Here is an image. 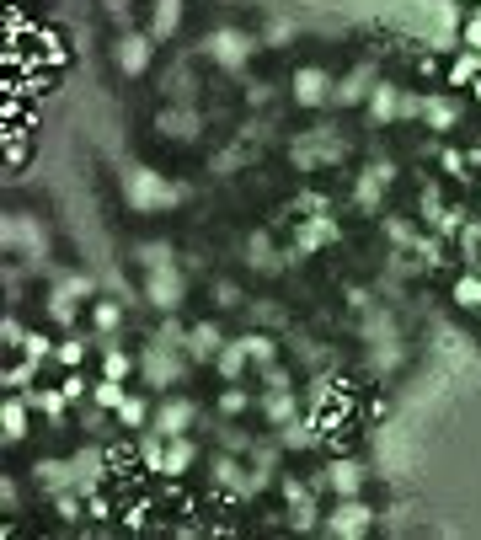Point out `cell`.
<instances>
[{
	"label": "cell",
	"mask_w": 481,
	"mask_h": 540,
	"mask_svg": "<svg viewBox=\"0 0 481 540\" xmlns=\"http://www.w3.org/2000/svg\"><path fill=\"white\" fill-rule=\"evenodd\" d=\"M0 380H6V391H33V385H38V364L33 359H22V364H6V375H0Z\"/></svg>",
	"instance_id": "cell-42"
},
{
	"label": "cell",
	"mask_w": 481,
	"mask_h": 540,
	"mask_svg": "<svg viewBox=\"0 0 481 540\" xmlns=\"http://www.w3.org/2000/svg\"><path fill=\"white\" fill-rule=\"evenodd\" d=\"M417 75H423V81H444V65L433 54H417Z\"/></svg>",
	"instance_id": "cell-52"
},
{
	"label": "cell",
	"mask_w": 481,
	"mask_h": 540,
	"mask_svg": "<svg viewBox=\"0 0 481 540\" xmlns=\"http://www.w3.org/2000/svg\"><path fill=\"white\" fill-rule=\"evenodd\" d=\"M139 262H145V268H166V262H177V246L172 241H145L139 246Z\"/></svg>",
	"instance_id": "cell-47"
},
{
	"label": "cell",
	"mask_w": 481,
	"mask_h": 540,
	"mask_svg": "<svg viewBox=\"0 0 481 540\" xmlns=\"http://www.w3.org/2000/svg\"><path fill=\"white\" fill-rule=\"evenodd\" d=\"M476 81H481V54L476 49H455L449 65H444V86L460 91V86H476Z\"/></svg>",
	"instance_id": "cell-26"
},
{
	"label": "cell",
	"mask_w": 481,
	"mask_h": 540,
	"mask_svg": "<svg viewBox=\"0 0 481 540\" xmlns=\"http://www.w3.org/2000/svg\"><path fill=\"white\" fill-rule=\"evenodd\" d=\"M155 49H161V43H155L150 33H123V38L113 43V59H118V70L134 81V75H145V70L155 65Z\"/></svg>",
	"instance_id": "cell-14"
},
{
	"label": "cell",
	"mask_w": 481,
	"mask_h": 540,
	"mask_svg": "<svg viewBox=\"0 0 481 540\" xmlns=\"http://www.w3.org/2000/svg\"><path fill=\"white\" fill-rule=\"evenodd\" d=\"M246 262H252L257 273H273V268H278V246H273L268 230H257V236L246 241Z\"/></svg>",
	"instance_id": "cell-37"
},
{
	"label": "cell",
	"mask_w": 481,
	"mask_h": 540,
	"mask_svg": "<svg viewBox=\"0 0 481 540\" xmlns=\"http://www.w3.org/2000/svg\"><path fill=\"white\" fill-rule=\"evenodd\" d=\"M27 401H33V412H43V423L49 428H65L70 423V396L59 391V385H33V391H27Z\"/></svg>",
	"instance_id": "cell-22"
},
{
	"label": "cell",
	"mask_w": 481,
	"mask_h": 540,
	"mask_svg": "<svg viewBox=\"0 0 481 540\" xmlns=\"http://www.w3.org/2000/svg\"><path fill=\"white\" fill-rule=\"evenodd\" d=\"M150 343H166V348H182V343H188V327H182V321H177V316H166V321H161V327H155V337H150Z\"/></svg>",
	"instance_id": "cell-48"
},
{
	"label": "cell",
	"mask_w": 481,
	"mask_h": 540,
	"mask_svg": "<svg viewBox=\"0 0 481 540\" xmlns=\"http://www.w3.org/2000/svg\"><path fill=\"white\" fill-rule=\"evenodd\" d=\"M6 252H22L27 262H43L49 257V236L33 214H6Z\"/></svg>",
	"instance_id": "cell-12"
},
{
	"label": "cell",
	"mask_w": 481,
	"mask_h": 540,
	"mask_svg": "<svg viewBox=\"0 0 481 540\" xmlns=\"http://www.w3.org/2000/svg\"><path fill=\"white\" fill-rule=\"evenodd\" d=\"M182 11H188V0H150V22H145V33L155 43H172L177 38V27H182Z\"/></svg>",
	"instance_id": "cell-23"
},
{
	"label": "cell",
	"mask_w": 481,
	"mask_h": 540,
	"mask_svg": "<svg viewBox=\"0 0 481 540\" xmlns=\"http://www.w3.org/2000/svg\"><path fill=\"white\" fill-rule=\"evenodd\" d=\"M123 396H129V380H113V375L91 380V401H97V407L118 412V407H123Z\"/></svg>",
	"instance_id": "cell-38"
},
{
	"label": "cell",
	"mask_w": 481,
	"mask_h": 540,
	"mask_svg": "<svg viewBox=\"0 0 481 540\" xmlns=\"http://www.w3.org/2000/svg\"><path fill=\"white\" fill-rule=\"evenodd\" d=\"M54 348H59V343H54L49 332H27V343H22V359H33V364L43 369V364H54Z\"/></svg>",
	"instance_id": "cell-44"
},
{
	"label": "cell",
	"mask_w": 481,
	"mask_h": 540,
	"mask_svg": "<svg viewBox=\"0 0 481 540\" xmlns=\"http://www.w3.org/2000/svg\"><path fill=\"white\" fill-rule=\"evenodd\" d=\"M27 434H33V401L22 391H6V401H0V439L22 444Z\"/></svg>",
	"instance_id": "cell-16"
},
{
	"label": "cell",
	"mask_w": 481,
	"mask_h": 540,
	"mask_svg": "<svg viewBox=\"0 0 481 540\" xmlns=\"http://www.w3.org/2000/svg\"><path fill=\"white\" fill-rule=\"evenodd\" d=\"M0 503H6V514H17V482H11V476L0 482Z\"/></svg>",
	"instance_id": "cell-55"
},
{
	"label": "cell",
	"mask_w": 481,
	"mask_h": 540,
	"mask_svg": "<svg viewBox=\"0 0 481 540\" xmlns=\"http://www.w3.org/2000/svg\"><path fill=\"white\" fill-rule=\"evenodd\" d=\"M193 466H198V439H193V434L166 439V471H161V476H177V482H188Z\"/></svg>",
	"instance_id": "cell-24"
},
{
	"label": "cell",
	"mask_w": 481,
	"mask_h": 540,
	"mask_svg": "<svg viewBox=\"0 0 481 540\" xmlns=\"http://www.w3.org/2000/svg\"><path fill=\"white\" fill-rule=\"evenodd\" d=\"M380 86V75H375V65H353L343 81H337V91H332V102L337 107H364L369 102V91Z\"/></svg>",
	"instance_id": "cell-17"
},
{
	"label": "cell",
	"mask_w": 481,
	"mask_h": 540,
	"mask_svg": "<svg viewBox=\"0 0 481 540\" xmlns=\"http://www.w3.org/2000/svg\"><path fill=\"white\" fill-rule=\"evenodd\" d=\"M134 444H139V466H145L150 476H161V471H166V434H155V428H139Z\"/></svg>",
	"instance_id": "cell-32"
},
{
	"label": "cell",
	"mask_w": 481,
	"mask_h": 540,
	"mask_svg": "<svg viewBox=\"0 0 481 540\" xmlns=\"http://www.w3.org/2000/svg\"><path fill=\"white\" fill-rule=\"evenodd\" d=\"M449 300L460 305V311H481V268H465L455 289H449Z\"/></svg>",
	"instance_id": "cell-35"
},
{
	"label": "cell",
	"mask_w": 481,
	"mask_h": 540,
	"mask_svg": "<svg viewBox=\"0 0 481 540\" xmlns=\"http://www.w3.org/2000/svg\"><path fill=\"white\" fill-rule=\"evenodd\" d=\"M102 11H107L113 22H129V0H102Z\"/></svg>",
	"instance_id": "cell-54"
},
{
	"label": "cell",
	"mask_w": 481,
	"mask_h": 540,
	"mask_svg": "<svg viewBox=\"0 0 481 540\" xmlns=\"http://www.w3.org/2000/svg\"><path fill=\"white\" fill-rule=\"evenodd\" d=\"M54 289H65L75 300H97V284H91L86 273H54Z\"/></svg>",
	"instance_id": "cell-45"
},
{
	"label": "cell",
	"mask_w": 481,
	"mask_h": 540,
	"mask_svg": "<svg viewBox=\"0 0 481 540\" xmlns=\"http://www.w3.org/2000/svg\"><path fill=\"white\" fill-rule=\"evenodd\" d=\"M33 482H38V487H43V492H49V498H54V492L75 487V466H70V460H54V455H43L38 466H33Z\"/></svg>",
	"instance_id": "cell-28"
},
{
	"label": "cell",
	"mask_w": 481,
	"mask_h": 540,
	"mask_svg": "<svg viewBox=\"0 0 481 540\" xmlns=\"http://www.w3.org/2000/svg\"><path fill=\"white\" fill-rule=\"evenodd\" d=\"M204 54H209L220 70H246V65H252V54H257V38L241 33V27H220V33H209Z\"/></svg>",
	"instance_id": "cell-8"
},
{
	"label": "cell",
	"mask_w": 481,
	"mask_h": 540,
	"mask_svg": "<svg viewBox=\"0 0 481 540\" xmlns=\"http://www.w3.org/2000/svg\"><path fill=\"white\" fill-rule=\"evenodd\" d=\"M460 49H476L481 54V17L471 11V17H465V27H460Z\"/></svg>",
	"instance_id": "cell-50"
},
{
	"label": "cell",
	"mask_w": 481,
	"mask_h": 540,
	"mask_svg": "<svg viewBox=\"0 0 481 540\" xmlns=\"http://www.w3.org/2000/svg\"><path fill=\"white\" fill-rule=\"evenodd\" d=\"M417 209H423V225L433 230V236H444V241H455L460 230H465V220H471V209L449 204L439 182H428V188H423V204H417Z\"/></svg>",
	"instance_id": "cell-6"
},
{
	"label": "cell",
	"mask_w": 481,
	"mask_h": 540,
	"mask_svg": "<svg viewBox=\"0 0 481 540\" xmlns=\"http://www.w3.org/2000/svg\"><path fill=\"white\" fill-rule=\"evenodd\" d=\"M214 407H220V418H225V423H236V418H246V412L257 407V401H252V391H246L241 380H225V385H220V401H214Z\"/></svg>",
	"instance_id": "cell-30"
},
{
	"label": "cell",
	"mask_w": 481,
	"mask_h": 540,
	"mask_svg": "<svg viewBox=\"0 0 481 540\" xmlns=\"http://www.w3.org/2000/svg\"><path fill=\"white\" fill-rule=\"evenodd\" d=\"M97 348H102V375H113V380H129L134 369H139V359H134V353L118 343V337H102Z\"/></svg>",
	"instance_id": "cell-29"
},
{
	"label": "cell",
	"mask_w": 481,
	"mask_h": 540,
	"mask_svg": "<svg viewBox=\"0 0 481 540\" xmlns=\"http://www.w3.org/2000/svg\"><path fill=\"white\" fill-rule=\"evenodd\" d=\"M332 91H337V75H332V70H321V65H300V70L289 75V97H294V107H305V113L327 107V102H332Z\"/></svg>",
	"instance_id": "cell-7"
},
{
	"label": "cell",
	"mask_w": 481,
	"mask_h": 540,
	"mask_svg": "<svg viewBox=\"0 0 481 540\" xmlns=\"http://www.w3.org/2000/svg\"><path fill=\"white\" fill-rule=\"evenodd\" d=\"M439 172H444L449 182H471V177H476V172H471V150L444 145V150H439Z\"/></svg>",
	"instance_id": "cell-39"
},
{
	"label": "cell",
	"mask_w": 481,
	"mask_h": 540,
	"mask_svg": "<svg viewBox=\"0 0 481 540\" xmlns=\"http://www.w3.org/2000/svg\"><path fill=\"white\" fill-rule=\"evenodd\" d=\"M113 514H118V498H113V492H91V498H86V519H97V524H113Z\"/></svg>",
	"instance_id": "cell-46"
},
{
	"label": "cell",
	"mask_w": 481,
	"mask_h": 540,
	"mask_svg": "<svg viewBox=\"0 0 481 540\" xmlns=\"http://www.w3.org/2000/svg\"><path fill=\"white\" fill-rule=\"evenodd\" d=\"M337 236H343V225H337V214H327V204H321L316 214H300V230H294V257L321 252V246H332Z\"/></svg>",
	"instance_id": "cell-11"
},
{
	"label": "cell",
	"mask_w": 481,
	"mask_h": 540,
	"mask_svg": "<svg viewBox=\"0 0 481 540\" xmlns=\"http://www.w3.org/2000/svg\"><path fill=\"white\" fill-rule=\"evenodd\" d=\"M257 412L268 418V428H284V423L300 418V391H294V385H262Z\"/></svg>",
	"instance_id": "cell-15"
},
{
	"label": "cell",
	"mask_w": 481,
	"mask_h": 540,
	"mask_svg": "<svg viewBox=\"0 0 481 540\" xmlns=\"http://www.w3.org/2000/svg\"><path fill=\"white\" fill-rule=\"evenodd\" d=\"M385 236H391V246H396V252H412L423 230H417L412 220H401V214H391V220H385Z\"/></svg>",
	"instance_id": "cell-43"
},
{
	"label": "cell",
	"mask_w": 481,
	"mask_h": 540,
	"mask_svg": "<svg viewBox=\"0 0 481 540\" xmlns=\"http://www.w3.org/2000/svg\"><path fill=\"white\" fill-rule=\"evenodd\" d=\"M193 359L182 348H166V343H150L145 353H139V375H145L150 391H177L182 380H188Z\"/></svg>",
	"instance_id": "cell-2"
},
{
	"label": "cell",
	"mask_w": 481,
	"mask_h": 540,
	"mask_svg": "<svg viewBox=\"0 0 481 540\" xmlns=\"http://www.w3.org/2000/svg\"><path fill=\"white\" fill-rule=\"evenodd\" d=\"M54 70H22V75H6V97H22V102H38L49 91Z\"/></svg>",
	"instance_id": "cell-31"
},
{
	"label": "cell",
	"mask_w": 481,
	"mask_h": 540,
	"mask_svg": "<svg viewBox=\"0 0 481 540\" xmlns=\"http://www.w3.org/2000/svg\"><path fill=\"white\" fill-rule=\"evenodd\" d=\"M91 332L118 337L123 332V300H91Z\"/></svg>",
	"instance_id": "cell-34"
},
{
	"label": "cell",
	"mask_w": 481,
	"mask_h": 540,
	"mask_svg": "<svg viewBox=\"0 0 481 540\" xmlns=\"http://www.w3.org/2000/svg\"><path fill=\"white\" fill-rule=\"evenodd\" d=\"M273 444L278 450H289V455H305V450H316L321 444V428H316V418H294V423H284V428H273Z\"/></svg>",
	"instance_id": "cell-21"
},
{
	"label": "cell",
	"mask_w": 481,
	"mask_h": 540,
	"mask_svg": "<svg viewBox=\"0 0 481 540\" xmlns=\"http://www.w3.org/2000/svg\"><path fill=\"white\" fill-rule=\"evenodd\" d=\"M155 129H161L166 140H182V145H193L198 134H204V113H193V107H166V113L155 118Z\"/></svg>",
	"instance_id": "cell-20"
},
{
	"label": "cell",
	"mask_w": 481,
	"mask_h": 540,
	"mask_svg": "<svg viewBox=\"0 0 481 540\" xmlns=\"http://www.w3.org/2000/svg\"><path fill=\"white\" fill-rule=\"evenodd\" d=\"M182 295H188V273H182L177 262H166V268H145V284H139V300H145L150 311H161V316H177V311H182Z\"/></svg>",
	"instance_id": "cell-3"
},
{
	"label": "cell",
	"mask_w": 481,
	"mask_h": 540,
	"mask_svg": "<svg viewBox=\"0 0 481 540\" xmlns=\"http://www.w3.org/2000/svg\"><path fill=\"white\" fill-rule=\"evenodd\" d=\"M193 423H198V401L182 396V391H161V401H155V418H150L155 434L177 439V434H193Z\"/></svg>",
	"instance_id": "cell-9"
},
{
	"label": "cell",
	"mask_w": 481,
	"mask_h": 540,
	"mask_svg": "<svg viewBox=\"0 0 481 540\" xmlns=\"http://www.w3.org/2000/svg\"><path fill=\"white\" fill-rule=\"evenodd\" d=\"M401 102H407V91H401L396 81H380L375 91H369V123H375V129H391V123L401 118Z\"/></svg>",
	"instance_id": "cell-18"
},
{
	"label": "cell",
	"mask_w": 481,
	"mask_h": 540,
	"mask_svg": "<svg viewBox=\"0 0 481 540\" xmlns=\"http://www.w3.org/2000/svg\"><path fill=\"white\" fill-rule=\"evenodd\" d=\"M310 487H316V492H332V498H353V492L369 487V471H364V460L337 455V460H327L321 471H310Z\"/></svg>",
	"instance_id": "cell-5"
},
{
	"label": "cell",
	"mask_w": 481,
	"mask_h": 540,
	"mask_svg": "<svg viewBox=\"0 0 481 540\" xmlns=\"http://www.w3.org/2000/svg\"><path fill=\"white\" fill-rule=\"evenodd\" d=\"M123 198H129L134 214H166V209L182 204V188L166 182L161 172H150V166H129V172H123Z\"/></svg>",
	"instance_id": "cell-1"
},
{
	"label": "cell",
	"mask_w": 481,
	"mask_h": 540,
	"mask_svg": "<svg viewBox=\"0 0 481 540\" xmlns=\"http://www.w3.org/2000/svg\"><path fill=\"white\" fill-rule=\"evenodd\" d=\"M321 530L337 535V540H359L375 530V503L364 498V492H353V498H337L327 508V519H321Z\"/></svg>",
	"instance_id": "cell-4"
},
{
	"label": "cell",
	"mask_w": 481,
	"mask_h": 540,
	"mask_svg": "<svg viewBox=\"0 0 481 540\" xmlns=\"http://www.w3.org/2000/svg\"><path fill=\"white\" fill-rule=\"evenodd\" d=\"M225 348V332L220 321H193L188 327V343H182V353H188L193 364H214V353Z\"/></svg>",
	"instance_id": "cell-19"
},
{
	"label": "cell",
	"mask_w": 481,
	"mask_h": 540,
	"mask_svg": "<svg viewBox=\"0 0 481 540\" xmlns=\"http://www.w3.org/2000/svg\"><path fill=\"white\" fill-rule=\"evenodd\" d=\"M246 353H252L257 369H268V364H278V337H268V332H246Z\"/></svg>",
	"instance_id": "cell-40"
},
{
	"label": "cell",
	"mask_w": 481,
	"mask_h": 540,
	"mask_svg": "<svg viewBox=\"0 0 481 540\" xmlns=\"http://www.w3.org/2000/svg\"><path fill=\"white\" fill-rule=\"evenodd\" d=\"M460 118H465V102L455 91H423V118L417 123H423L428 134H455Z\"/></svg>",
	"instance_id": "cell-13"
},
{
	"label": "cell",
	"mask_w": 481,
	"mask_h": 540,
	"mask_svg": "<svg viewBox=\"0 0 481 540\" xmlns=\"http://www.w3.org/2000/svg\"><path fill=\"white\" fill-rule=\"evenodd\" d=\"M86 353H91V337H81V332H70L65 343L54 348V375H59V369H81V364H86Z\"/></svg>",
	"instance_id": "cell-36"
},
{
	"label": "cell",
	"mask_w": 481,
	"mask_h": 540,
	"mask_svg": "<svg viewBox=\"0 0 481 540\" xmlns=\"http://www.w3.org/2000/svg\"><path fill=\"white\" fill-rule=\"evenodd\" d=\"M252 369V353H246V337H225V348L214 353V375L220 380H241Z\"/></svg>",
	"instance_id": "cell-25"
},
{
	"label": "cell",
	"mask_w": 481,
	"mask_h": 540,
	"mask_svg": "<svg viewBox=\"0 0 481 540\" xmlns=\"http://www.w3.org/2000/svg\"><path fill=\"white\" fill-rule=\"evenodd\" d=\"M0 337H6V353H22V343H27V327H22L17 316H6V321H0Z\"/></svg>",
	"instance_id": "cell-49"
},
{
	"label": "cell",
	"mask_w": 481,
	"mask_h": 540,
	"mask_svg": "<svg viewBox=\"0 0 481 540\" xmlns=\"http://www.w3.org/2000/svg\"><path fill=\"white\" fill-rule=\"evenodd\" d=\"M43 316H49L54 321V327H75V321H81V300H75V295H65V289H54L49 284V305H43Z\"/></svg>",
	"instance_id": "cell-33"
},
{
	"label": "cell",
	"mask_w": 481,
	"mask_h": 540,
	"mask_svg": "<svg viewBox=\"0 0 481 540\" xmlns=\"http://www.w3.org/2000/svg\"><path fill=\"white\" fill-rule=\"evenodd\" d=\"M59 391H65L70 396V407H81V401H91V380L81 375V369H59Z\"/></svg>",
	"instance_id": "cell-41"
},
{
	"label": "cell",
	"mask_w": 481,
	"mask_h": 540,
	"mask_svg": "<svg viewBox=\"0 0 481 540\" xmlns=\"http://www.w3.org/2000/svg\"><path fill=\"white\" fill-rule=\"evenodd\" d=\"M471 102H476V107H481V81H476V86H471Z\"/></svg>",
	"instance_id": "cell-56"
},
{
	"label": "cell",
	"mask_w": 481,
	"mask_h": 540,
	"mask_svg": "<svg viewBox=\"0 0 481 540\" xmlns=\"http://www.w3.org/2000/svg\"><path fill=\"white\" fill-rule=\"evenodd\" d=\"M396 182V161H375V166H364L359 177H353V209L359 214H380L385 204V188Z\"/></svg>",
	"instance_id": "cell-10"
},
{
	"label": "cell",
	"mask_w": 481,
	"mask_h": 540,
	"mask_svg": "<svg viewBox=\"0 0 481 540\" xmlns=\"http://www.w3.org/2000/svg\"><path fill=\"white\" fill-rule=\"evenodd\" d=\"M113 418H118L123 434H139V428H150V418H155V401H150L145 391H129V396H123V407L113 412Z\"/></svg>",
	"instance_id": "cell-27"
},
{
	"label": "cell",
	"mask_w": 481,
	"mask_h": 540,
	"mask_svg": "<svg viewBox=\"0 0 481 540\" xmlns=\"http://www.w3.org/2000/svg\"><path fill=\"white\" fill-rule=\"evenodd\" d=\"M289 38H294L289 22H273V27H268V49H289Z\"/></svg>",
	"instance_id": "cell-53"
},
{
	"label": "cell",
	"mask_w": 481,
	"mask_h": 540,
	"mask_svg": "<svg viewBox=\"0 0 481 540\" xmlns=\"http://www.w3.org/2000/svg\"><path fill=\"white\" fill-rule=\"evenodd\" d=\"M214 305H220V311H236V305H241V289H236V284H214Z\"/></svg>",
	"instance_id": "cell-51"
}]
</instances>
